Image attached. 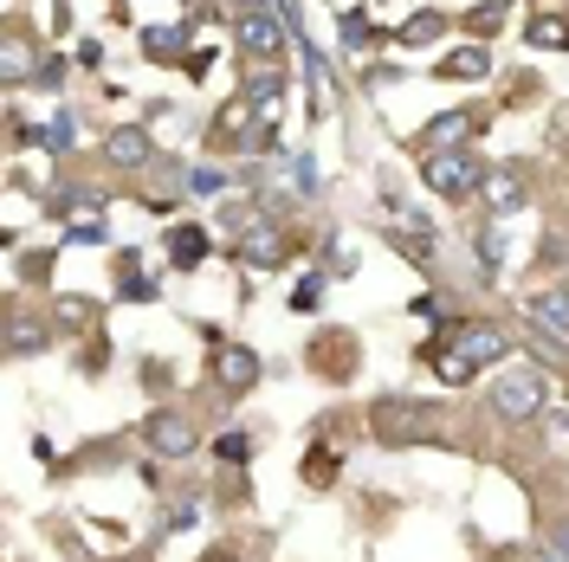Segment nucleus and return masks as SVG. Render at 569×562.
I'll list each match as a JSON object with an SVG mask.
<instances>
[{
	"instance_id": "obj_21",
	"label": "nucleus",
	"mask_w": 569,
	"mask_h": 562,
	"mask_svg": "<svg viewBox=\"0 0 569 562\" xmlns=\"http://www.w3.org/2000/svg\"><path fill=\"white\" fill-rule=\"evenodd\" d=\"M479 259H486V272H498V265H505V220H492V227L479 233Z\"/></svg>"
},
{
	"instance_id": "obj_15",
	"label": "nucleus",
	"mask_w": 569,
	"mask_h": 562,
	"mask_svg": "<svg viewBox=\"0 0 569 562\" xmlns=\"http://www.w3.org/2000/svg\"><path fill=\"white\" fill-rule=\"evenodd\" d=\"M433 71H440L447 84H472V78H486V71H492V52H486V46H460V52H447Z\"/></svg>"
},
{
	"instance_id": "obj_29",
	"label": "nucleus",
	"mask_w": 569,
	"mask_h": 562,
	"mask_svg": "<svg viewBox=\"0 0 569 562\" xmlns=\"http://www.w3.org/2000/svg\"><path fill=\"white\" fill-rule=\"evenodd\" d=\"M337 479V453H311V485H330Z\"/></svg>"
},
{
	"instance_id": "obj_2",
	"label": "nucleus",
	"mask_w": 569,
	"mask_h": 562,
	"mask_svg": "<svg viewBox=\"0 0 569 562\" xmlns=\"http://www.w3.org/2000/svg\"><path fill=\"white\" fill-rule=\"evenodd\" d=\"M421 175L440 201H472L492 169L479 162V149H447V155H421Z\"/></svg>"
},
{
	"instance_id": "obj_30",
	"label": "nucleus",
	"mask_w": 569,
	"mask_h": 562,
	"mask_svg": "<svg viewBox=\"0 0 569 562\" xmlns=\"http://www.w3.org/2000/svg\"><path fill=\"white\" fill-rule=\"evenodd\" d=\"M563 259H569V247L550 233V240H543V272H550V265H563Z\"/></svg>"
},
{
	"instance_id": "obj_3",
	"label": "nucleus",
	"mask_w": 569,
	"mask_h": 562,
	"mask_svg": "<svg viewBox=\"0 0 569 562\" xmlns=\"http://www.w3.org/2000/svg\"><path fill=\"white\" fill-rule=\"evenodd\" d=\"M543 401H550V388H543L537 369H505L492 382V414L511 421V426H531L537 414H543Z\"/></svg>"
},
{
	"instance_id": "obj_10",
	"label": "nucleus",
	"mask_w": 569,
	"mask_h": 562,
	"mask_svg": "<svg viewBox=\"0 0 569 562\" xmlns=\"http://www.w3.org/2000/svg\"><path fill=\"white\" fill-rule=\"evenodd\" d=\"M213 382L227 388V394H247V388L259 382V355H252L247 343H220V350H213Z\"/></svg>"
},
{
	"instance_id": "obj_27",
	"label": "nucleus",
	"mask_w": 569,
	"mask_h": 562,
	"mask_svg": "<svg viewBox=\"0 0 569 562\" xmlns=\"http://www.w3.org/2000/svg\"><path fill=\"white\" fill-rule=\"evenodd\" d=\"M550 562H569V518L550 524Z\"/></svg>"
},
{
	"instance_id": "obj_26",
	"label": "nucleus",
	"mask_w": 569,
	"mask_h": 562,
	"mask_svg": "<svg viewBox=\"0 0 569 562\" xmlns=\"http://www.w3.org/2000/svg\"><path fill=\"white\" fill-rule=\"evenodd\" d=\"M318 291H323V279H305L298 291H291V311L305 317V311H318Z\"/></svg>"
},
{
	"instance_id": "obj_5",
	"label": "nucleus",
	"mask_w": 569,
	"mask_h": 562,
	"mask_svg": "<svg viewBox=\"0 0 569 562\" xmlns=\"http://www.w3.org/2000/svg\"><path fill=\"white\" fill-rule=\"evenodd\" d=\"M376 433L401 446V440H433V408L427 401H382L376 408Z\"/></svg>"
},
{
	"instance_id": "obj_6",
	"label": "nucleus",
	"mask_w": 569,
	"mask_h": 562,
	"mask_svg": "<svg viewBox=\"0 0 569 562\" xmlns=\"http://www.w3.org/2000/svg\"><path fill=\"white\" fill-rule=\"evenodd\" d=\"M472 130H479V117H472V110H440L421 137H415V149H421V155H447V149H466Z\"/></svg>"
},
{
	"instance_id": "obj_28",
	"label": "nucleus",
	"mask_w": 569,
	"mask_h": 562,
	"mask_svg": "<svg viewBox=\"0 0 569 562\" xmlns=\"http://www.w3.org/2000/svg\"><path fill=\"white\" fill-rule=\"evenodd\" d=\"M188 194H220V169H194L188 175Z\"/></svg>"
},
{
	"instance_id": "obj_22",
	"label": "nucleus",
	"mask_w": 569,
	"mask_h": 562,
	"mask_svg": "<svg viewBox=\"0 0 569 562\" xmlns=\"http://www.w3.org/2000/svg\"><path fill=\"white\" fill-rule=\"evenodd\" d=\"M505 13H511V0H486V7H472V13H466V27H472V33H492Z\"/></svg>"
},
{
	"instance_id": "obj_25",
	"label": "nucleus",
	"mask_w": 569,
	"mask_h": 562,
	"mask_svg": "<svg viewBox=\"0 0 569 562\" xmlns=\"http://www.w3.org/2000/svg\"><path fill=\"white\" fill-rule=\"evenodd\" d=\"M369 39H376L369 33V20H362V13H343V46L356 52V46H369Z\"/></svg>"
},
{
	"instance_id": "obj_7",
	"label": "nucleus",
	"mask_w": 569,
	"mask_h": 562,
	"mask_svg": "<svg viewBox=\"0 0 569 562\" xmlns=\"http://www.w3.org/2000/svg\"><path fill=\"white\" fill-rule=\"evenodd\" d=\"M233 39L247 46V59H279V46H284L272 7H247V13H240V27H233Z\"/></svg>"
},
{
	"instance_id": "obj_17",
	"label": "nucleus",
	"mask_w": 569,
	"mask_h": 562,
	"mask_svg": "<svg viewBox=\"0 0 569 562\" xmlns=\"http://www.w3.org/2000/svg\"><path fill=\"white\" fill-rule=\"evenodd\" d=\"M525 46H537V52H563L569 46V20L563 13H537L531 27H525Z\"/></svg>"
},
{
	"instance_id": "obj_13",
	"label": "nucleus",
	"mask_w": 569,
	"mask_h": 562,
	"mask_svg": "<svg viewBox=\"0 0 569 562\" xmlns=\"http://www.w3.org/2000/svg\"><path fill=\"white\" fill-rule=\"evenodd\" d=\"M531 323L543 330V337H557V343H563V337H569V284L537 291V298H531Z\"/></svg>"
},
{
	"instance_id": "obj_18",
	"label": "nucleus",
	"mask_w": 569,
	"mask_h": 562,
	"mask_svg": "<svg viewBox=\"0 0 569 562\" xmlns=\"http://www.w3.org/2000/svg\"><path fill=\"white\" fill-rule=\"evenodd\" d=\"M447 33V13H415V20H401V33H395V46H433V39Z\"/></svg>"
},
{
	"instance_id": "obj_12",
	"label": "nucleus",
	"mask_w": 569,
	"mask_h": 562,
	"mask_svg": "<svg viewBox=\"0 0 569 562\" xmlns=\"http://www.w3.org/2000/svg\"><path fill=\"white\" fill-rule=\"evenodd\" d=\"M46 213L78 220V227H98V220H104V194H91V188H52V194H46Z\"/></svg>"
},
{
	"instance_id": "obj_4",
	"label": "nucleus",
	"mask_w": 569,
	"mask_h": 562,
	"mask_svg": "<svg viewBox=\"0 0 569 562\" xmlns=\"http://www.w3.org/2000/svg\"><path fill=\"white\" fill-rule=\"evenodd\" d=\"M142 440H149L156 459H188L194 446H201V426L188 421L181 408H156V414L142 421Z\"/></svg>"
},
{
	"instance_id": "obj_8",
	"label": "nucleus",
	"mask_w": 569,
	"mask_h": 562,
	"mask_svg": "<svg viewBox=\"0 0 569 562\" xmlns=\"http://www.w3.org/2000/svg\"><path fill=\"white\" fill-rule=\"evenodd\" d=\"M104 162L130 175V169H142V162H156V137H149L142 123H123V130H110L104 137Z\"/></svg>"
},
{
	"instance_id": "obj_20",
	"label": "nucleus",
	"mask_w": 569,
	"mask_h": 562,
	"mask_svg": "<svg viewBox=\"0 0 569 562\" xmlns=\"http://www.w3.org/2000/svg\"><path fill=\"white\" fill-rule=\"evenodd\" d=\"M0 78H7V91L33 78V52H27V39H13V46H7V66H0Z\"/></svg>"
},
{
	"instance_id": "obj_19",
	"label": "nucleus",
	"mask_w": 569,
	"mask_h": 562,
	"mask_svg": "<svg viewBox=\"0 0 569 562\" xmlns=\"http://www.w3.org/2000/svg\"><path fill=\"white\" fill-rule=\"evenodd\" d=\"M142 52L162 59V66H188V59H181V27H149V33H142Z\"/></svg>"
},
{
	"instance_id": "obj_1",
	"label": "nucleus",
	"mask_w": 569,
	"mask_h": 562,
	"mask_svg": "<svg viewBox=\"0 0 569 562\" xmlns=\"http://www.w3.org/2000/svg\"><path fill=\"white\" fill-rule=\"evenodd\" d=\"M427 355H433V375L440 382L466 388L479 369H492V362L511 355V330L505 323H486V317H466V323H453V343L447 350H427Z\"/></svg>"
},
{
	"instance_id": "obj_11",
	"label": "nucleus",
	"mask_w": 569,
	"mask_h": 562,
	"mask_svg": "<svg viewBox=\"0 0 569 562\" xmlns=\"http://www.w3.org/2000/svg\"><path fill=\"white\" fill-rule=\"evenodd\" d=\"M240 259H247V265H284V259H291V240H284L272 220H259V227L240 233Z\"/></svg>"
},
{
	"instance_id": "obj_24",
	"label": "nucleus",
	"mask_w": 569,
	"mask_h": 562,
	"mask_svg": "<svg viewBox=\"0 0 569 562\" xmlns=\"http://www.w3.org/2000/svg\"><path fill=\"white\" fill-rule=\"evenodd\" d=\"M66 142H71V117H52V130H39V149H52V155H59Z\"/></svg>"
},
{
	"instance_id": "obj_14",
	"label": "nucleus",
	"mask_w": 569,
	"mask_h": 562,
	"mask_svg": "<svg viewBox=\"0 0 569 562\" xmlns=\"http://www.w3.org/2000/svg\"><path fill=\"white\" fill-rule=\"evenodd\" d=\"M486 208H492V220H511V213L525 208V175H511V169H498V175H486Z\"/></svg>"
},
{
	"instance_id": "obj_23",
	"label": "nucleus",
	"mask_w": 569,
	"mask_h": 562,
	"mask_svg": "<svg viewBox=\"0 0 569 562\" xmlns=\"http://www.w3.org/2000/svg\"><path fill=\"white\" fill-rule=\"evenodd\" d=\"M213 453L227 459V465H240V459L252 453V440H247V433H220V446H213Z\"/></svg>"
},
{
	"instance_id": "obj_9",
	"label": "nucleus",
	"mask_w": 569,
	"mask_h": 562,
	"mask_svg": "<svg viewBox=\"0 0 569 562\" xmlns=\"http://www.w3.org/2000/svg\"><path fill=\"white\" fill-rule=\"evenodd\" d=\"M46 343H52V323L39 311H27V304H13V311H7V355L27 362V355H39Z\"/></svg>"
},
{
	"instance_id": "obj_16",
	"label": "nucleus",
	"mask_w": 569,
	"mask_h": 562,
	"mask_svg": "<svg viewBox=\"0 0 569 562\" xmlns=\"http://www.w3.org/2000/svg\"><path fill=\"white\" fill-rule=\"evenodd\" d=\"M201 259H208V233H201V227H176V233H169V265H176V272H194Z\"/></svg>"
}]
</instances>
